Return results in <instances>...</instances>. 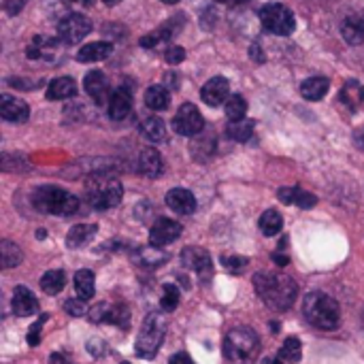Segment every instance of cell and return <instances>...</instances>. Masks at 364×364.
<instances>
[{"mask_svg": "<svg viewBox=\"0 0 364 364\" xmlns=\"http://www.w3.org/2000/svg\"><path fill=\"white\" fill-rule=\"evenodd\" d=\"M254 288H256L258 296L262 299V303L275 311L290 309L296 301V294H299V286L292 277L273 275L267 271H262L254 277Z\"/></svg>", "mask_w": 364, "mask_h": 364, "instance_id": "cell-1", "label": "cell"}, {"mask_svg": "<svg viewBox=\"0 0 364 364\" xmlns=\"http://www.w3.org/2000/svg\"><path fill=\"white\" fill-rule=\"evenodd\" d=\"M303 316L311 326H316L320 331H335L341 324L339 303L324 292H311L305 296Z\"/></svg>", "mask_w": 364, "mask_h": 364, "instance_id": "cell-2", "label": "cell"}, {"mask_svg": "<svg viewBox=\"0 0 364 364\" xmlns=\"http://www.w3.org/2000/svg\"><path fill=\"white\" fill-rule=\"evenodd\" d=\"M124 188L119 179L107 175V173H94L85 181V198L92 209L96 211H107L113 209L122 203Z\"/></svg>", "mask_w": 364, "mask_h": 364, "instance_id": "cell-3", "label": "cell"}, {"mask_svg": "<svg viewBox=\"0 0 364 364\" xmlns=\"http://www.w3.org/2000/svg\"><path fill=\"white\" fill-rule=\"evenodd\" d=\"M32 205L36 211H41L45 215H60V218H68V215L77 213V209H79L77 196H73L70 192H66L58 186L36 188L32 194Z\"/></svg>", "mask_w": 364, "mask_h": 364, "instance_id": "cell-4", "label": "cell"}, {"mask_svg": "<svg viewBox=\"0 0 364 364\" xmlns=\"http://www.w3.org/2000/svg\"><path fill=\"white\" fill-rule=\"evenodd\" d=\"M260 352V341L252 328H232L224 339V356L232 364H252Z\"/></svg>", "mask_w": 364, "mask_h": 364, "instance_id": "cell-5", "label": "cell"}, {"mask_svg": "<svg viewBox=\"0 0 364 364\" xmlns=\"http://www.w3.org/2000/svg\"><path fill=\"white\" fill-rule=\"evenodd\" d=\"M166 335V318L162 314H149L139 331L134 352L141 358H154Z\"/></svg>", "mask_w": 364, "mask_h": 364, "instance_id": "cell-6", "label": "cell"}, {"mask_svg": "<svg viewBox=\"0 0 364 364\" xmlns=\"http://www.w3.org/2000/svg\"><path fill=\"white\" fill-rule=\"evenodd\" d=\"M260 21L264 26V30L273 32V34H279V36H288L294 32L296 28V19H294V13L279 4V2H269L260 9Z\"/></svg>", "mask_w": 364, "mask_h": 364, "instance_id": "cell-7", "label": "cell"}, {"mask_svg": "<svg viewBox=\"0 0 364 364\" xmlns=\"http://www.w3.org/2000/svg\"><path fill=\"white\" fill-rule=\"evenodd\" d=\"M90 32H92V21H90V17H85L81 13H68L58 23V36L64 45H77Z\"/></svg>", "mask_w": 364, "mask_h": 364, "instance_id": "cell-8", "label": "cell"}, {"mask_svg": "<svg viewBox=\"0 0 364 364\" xmlns=\"http://www.w3.org/2000/svg\"><path fill=\"white\" fill-rule=\"evenodd\" d=\"M203 128H205V119H203L200 111L196 109V105H192V102L181 105L173 117V130L181 136H196L203 132Z\"/></svg>", "mask_w": 364, "mask_h": 364, "instance_id": "cell-9", "label": "cell"}, {"mask_svg": "<svg viewBox=\"0 0 364 364\" xmlns=\"http://www.w3.org/2000/svg\"><path fill=\"white\" fill-rule=\"evenodd\" d=\"M87 318L94 324H117V326H128V309L122 305H111V303H98L87 311Z\"/></svg>", "mask_w": 364, "mask_h": 364, "instance_id": "cell-10", "label": "cell"}, {"mask_svg": "<svg viewBox=\"0 0 364 364\" xmlns=\"http://www.w3.org/2000/svg\"><path fill=\"white\" fill-rule=\"evenodd\" d=\"M179 237H181V224L175 220H168V218H160L149 230V243L158 245V247H164V245L177 241Z\"/></svg>", "mask_w": 364, "mask_h": 364, "instance_id": "cell-11", "label": "cell"}, {"mask_svg": "<svg viewBox=\"0 0 364 364\" xmlns=\"http://www.w3.org/2000/svg\"><path fill=\"white\" fill-rule=\"evenodd\" d=\"M181 262H183L186 269L196 271V273L203 277V282L211 277V269H213L211 256H209V252H205L203 247H186V250L181 252Z\"/></svg>", "mask_w": 364, "mask_h": 364, "instance_id": "cell-12", "label": "cell"}, {"mask_svg": "<svg viewBox=\"0 0 364 364\" xmlns=\"http://www.w3.org/2000/svg\"><path fill=\"white\" fill-rule=\"evenodd\" d=\"M83 87H85V94L96 102V105H109V81L105 77L102 70H90L83 79Z\"/></svg>", "mask_w": 364, "mask_h": 364, "instance_id": "cell-13", "label": "cell"}, {"mask_svg": "<svg viewBox=\"0 0 364 364\" xmlns=\"http://www.w3.org/2000/svg\"><path fill=\"white\" fill-rule=\"evenodd\" d=\"M200 98L209 105V107H220L222 102L226 105V100L230 98V83L226 77H213L209 79L203 90H200Z\"/></svg>", "mask_w": 364, "mask_h": 364, "instance_id": "cell-14", "label": "cell"}, {"mask_svg": "<svg viewBox=\"0 0 364 364\" xmlns=\"http://www.w3.org/2000/svg\"><path fill=\"white\" fill-rule=\"evenodd\" d=\"M0 115L4 122H11V124H23L28 117H30V109L23 100H17L9 94H2L0 96Z\"/></svg>", "mask_w": 364, "mask_h": 364, "instance_id": "cell-15", "label": "cell"}, {"mask_svg": "<svg viewBox=\"0 0 364 364\" xmlns=\"http://www.w3.org/2000/svg\"><path fill=\"white\" fill-rule=\"evenodd\" d=\"M58 41L51 38V36H34L32 45L26 49V55L30 60H45V62H53L55 60V53L60 51L58 49Z\"/></svg>", "mask_w": 364, "mask_h": 364, "instance_id": "cell-16", "label": "cell"}, {"mask_svg": "<svg viewBox=\"0 0 364 364\" xmlns=\"http://www.w3.org/2000/svg\"><path fill=\"white\" fill-rule=\"evenodd\" d=\"M107 111H109V117L119 122V119H126L132 111V94L126 90V87H119L111 94L109 98V105H107Z\"/></svg>", "mask_w": 364, "mask_h": 364, "instance_id": "cell-17", "label": "cell"}, {"mask_svg": "<svg viewBox=\"0 0 364 364\" xmlns=\"http://www.w3.org/2000/svg\"><path fill=\"white\" fill-rule=\"evenodd\" d=\"M166 205L171 207V211L179 213V215H190L196 211V198L190 190L183 188H173L166 194Z\"/></svg>", "mask_w": 364, "mask_h": 364, "instance_id": "cell-18", "label": "cell"}, {"mask_svg": "<svg viewBox=\"0 0 364 364\" xmlns=\"http://www.w3.org/2000/svg\"><path fill=\"white\" fill-rule=\"evenodd\" d=\"M13 314L15 316H34L38 311V301L34 299V294L26 288V286H17L13 292V301H11Z\"/></svg>", "mask_w": 364, "mask_h": 364, "instance_id": "cell-19", "label": "cell"}, {"mask_svg": "<svg viewBox=\"0 0 364 364\" xmlns=\"http://www.w3.org/2000/svg\"><path fill=\"white\" fill-rule=\"evenodd\" d=\"M136 166H139V173H141V175H145V177H149V179H156V177H160V173H162V156H160L154 147H145V149L139 154Z\"/></svg>", "mask_w": 364, "mask_h": 364, "instance_id": "cell-20", "label": "cell"}, {"mask_svg": "<svg viewBox=\"0 0 364 364\" xmlns=\"http://www.w3.org/2000/svg\"><path fill=\"white\" fill-rule=\"evenodd\" d=\"M277 198L284 203V205H296L301 209H309L318 203V198L311 194V192H305L301 188H279L277 192Z\"/></svg>", "mask_w": 364, "mask_h": 364, "instance_id": "cell-21", "label": "cell"}, {"mask_svg": "<svg viewBox=\"0 0 364 364\" xmlns=\"http://www.w3.org/2000/svg\"><path fill=\"white\" fill-rule=\"evenodd\" d=\"M341 34L350 45H363L364 43V11L354 13L343 19L341 23Z\"/></svg>", "mask_w": 364, "mask_h": 364, "instance_id": "cell-22", "label": "cell"}, {"mask_svg": "<svg viewBox=\"0 0 364 364\" xmlns=\"http://www.w3.org/2000/svg\"><path fill=\"white\" fill-rule=\"evenodd\" d=\"M364 100V85L360 81H354V79H350V81H346L343 83V87H341V92H339V102L343 105V107H348L350 111H358L360 109V105H363Z\"/></svg>", "mask_w": 364, "mask_h": 364, "instance_id": "cell-23", "label": "cell"}, {"mask_svg": "<svg viewBox=\"0 0 364 364\" xmlns=\"http://www.w3.org/2000/svg\"><path fill=\"white\" fill-rule=\"evenodd\" d=\"M113 51L111 43L98 41V43H87L77 51V60L79 62H102L105 58H109Z\"/></svg>", "mask_w": 364, "mask_h": 364, "instance_id": "cell-24", "label": "cell"}, {"mask_svg": "<svg viewBox=\"0 0 364 364\" xmlns=\"http://www.w3.org/2000/svg\"><path fill=\"white\" fill-rule=\"evenodd\" d=\"M134 260H136V264H141V267L154 269V267L164 264V262L168 260V254H166L162 247H158V245H145V247H139V250H136Z\"/></svg>", "mask_w": 364, "mask_h": 364, "instance_id": "cell-25", "label": "cell"}, {"mask_svg": "<svg viewBox=\"0 0 364 364\" xmlns=\"http://www.w3.org/2000/svg\"><path fill=\"white\" fill-rule=\"evenodd\" d=\"M77 94V83L70 77H58L47 85V98L49 100H66Z\"/></svg>", "mask_w": 364, "mask_h": 364, "instance_id": "cell-26", "label": "cell"}, {"mask_svg": "<svg viewBox=\"0 0 364 364\" xmlns=\"http://www.w3.org/2000/svg\"><path fill=\"white\" fill-rule=\"evenodd\" d=\"M328 87H331V81L326 77H309V79L303 81L301 94H303V98L316 102V100H322L328 94Z\"/></svg>", "mask_w": 364, "mask_h": 364, "instance_id": "cell-27", "label": "cell"}, {"mask_svg": "<svg viewBox=\"0 0 364 364\" xmlns=\"http://www.w3.org/2000/svg\"><path fill=\"white\" fill-rule=\"evenodd\" d=\"M139 130L151 143H162L166 139V126H164V122L160 117H154V115L143 117L141 124H139Z\"/></svg>", "mask_w": 364, "mask_h": 364, "instance_id": "cell-28", "label": "cell"}, {"mask_svg": "<svg viewBox=\"0 0 364 364\" xmlns=\"http://www.w3.org/2000/svg\"><path fill=\"white\" fill-rule=\"evenodd\" d=\"M96 226L94 224H77L68 230L66 235V245L70 250H77V247H83L85 243H90L94 237H96Z\"/></svg>", "mask_w": 364, "mask_h": 364, "instance_id": "cell-29", "label": "cell"}, {"mask_svg": "<svg viewBox=\"0 0 364 364\" xmlns=\"http://www.w3.org/2000/svg\"><path fill=\"white\" fill-rule=\"evenodd\" d=\"M75 290L81 301H90L96 292V279L90 269H81L75 273Z\"/></svg>", "mask_w": 364, "mask_h": 364, "instance_id": "cell-30", "label": "cell"}, {"mask_svg": "<svg viewBox=\"0 0 364 364\" xmlns=\"http://www.w3.org/2000/svg\"><path fill=\"white\" fill-rule=\"evenodd\" d=\"M145 105L151 109V111H166L168 105H171V94L166 87L162 85H151L145 90Z\"/></svg>", "mask_w": 364, "mask_h": 364, "instance_id": "cell-31", "label": "cell"}, {"mask_svg": "<svg viewBox=\"0 0 364 364\" xmlns=\"http://www.w3.org/2000/svg\"><path fill=\"white\" fill-rule=\"evenodd\" d=\"M258 226H260V230H262L264 237H275V235H279L282 228H284V218L279 215V211L269 209V211H264V213L260 215Z\"/></svg>", "mask_w": 364, "mask_h": 364, "instance_id": "cell-32", "label": "cell"}, {"mask_svg": "<svg viewBox=\"0 0 364 364\" xmlns=\"http://www.w3.org/2000/svg\"><path fill=\"white\" fill-rule=\"evenodd\" d=\"M228 139L237 141V143H247L254 136V122L252 119H239V122H230L226 128Z\"/></svg>", "mask_w": 364, "mask_h": 364, "instance_id": "cell-33", "label": "cell"}, {"mask_svg": "<svg viewBox=\"0 0 364 364\" xmlns=\"http://www.w3.org/2000/svg\"><path fill=\"white\" fill-rule=\"evenodd\" d=\"M0 258H2V269L9 271V269L21 264L23 254H21V250L13 241H2L0 243Z\"/></svg>", "mask_w": 364, "mask_h": 364, "instance_id": "cell-34", "label": "cell"}, {"mask_svg": "<svg viewBox=\"0 0 364 364\" xmlns=\"http://www.w3.org/2000/svg\"><path fill=\"white\" fill-rule=\"evenodd\" d=\"M64 286H66V277H64L62 271H47V273L43 275V279H41L43 292H45V294H51V296H53V294H60Z\"/></svg>", "mask_w": 364, "mask_h": 364, "instance_id": "cell-35", "label": "cell"}, {"mask_svg": "<svg viewBox=\"0 0 364 364\" xmlns=\"http://www.w3.org/2000/svg\"><path fill=\"white\" fill-rule=\"evenodd\" d=\"M224 109H226V115H228V119H230V122H239V119H245L247 102H245V98H243V96L235 94V96H230V98L226 100Z\"/></svg>", "mask_w": 364, "mask_h": 364, "instance_id": "cell-36", "label": "cell"}, {"mask_svg": "<svg viewBox=\"0 0 364 364\" xmlns=\"http://www.w3.org/2000/svg\"><path fill=\"white\" fill-rule=\"evenodd\" d=\"M279 358L288 364L301 363V358H303V346H301V341L296 337L286 339V343H284V348L279 352Z\"/></svg>", "mask_w": 364, "mask_h": 364, "instance_id": "cell-37", "label": "cell"}, {"mask_svg": "<svg viewBox=\"0 0 364 364\" xmlns=\"http://www.w3.org/2000/svg\"><path fill=\"white\" fill-rule=\"evenodd\" d=\"M177 305H179V290H177V286L166 284V286L162 288L160 309H162V311H166V314H171V311H175V309H177Z\"/></svg>", "mask_w": 364, "mask_h": 364, "instance_id": "cell-38", "label": "cell"}, {"mask_svg": "<svg viewBox=\"0 0 364 364\" xmlns=\"http://www.w3.org/2000/svg\"><path fill=\"white\" fill-rule=\"evenodd\" d=\"M47 322V316H41L32 326H30V333H28V343L34 348V346H38L41 343V328H43V324Z\"/></svg>", "mask_w": 364, "mask_h": 364, "instance_id": "cell-39", "label": "cell"}, {"mask_svg": "<svg viewBox=\"0 0 364 364\" xmlns=\"http://www.w3.org/2000/svg\"><path fill=\"white\" fill-rule=\"evenodd\" d=\"M164 60H166L168 64H181V62L186 60V49H183V47H179V45H173V47H168V49H166Z\"/></svg>", "mask_w": 364, "mask_h": 364, "instance_id": "cell-40", "label": "cell"}, {"mask_svg": "<svg viewBox=\"0 0 364 364\" xmlns=\"http://www.w3.org/2000/svg\"><path fill=\"white\" fill-rule=\"evenodd\" d=\"M64 311L70 314L73 318H81V316L85 314V305H83L81 299H68V301L64 303Z\"/></svg>", "mask_w": 364, "mask_h": 364, "instance_id": "cell-41", "label": "cell"}, {"mask_svg": "<svg viewBox=\"0 0 364 364\" xmlns=\"http://www.w3.org/2000/svg\"><path fill=\"white\" fill-rule=\"evenodd\" d=\"M222 262H224V267L230 269V271H243V269L247 267V258H243V256H228V258H224Z\"/></svg>", "mask_w": 364, "mask_h": 364, "instance_id": "cell-42", "label": "cell"}, {"mask_svg": "<svg viewBox=\"0 0 364 364\" xmlns=\"http://www.w3.org/2000/svg\"><path fill=\"white\" fill-rule=\"evenodd\" d=\"M28 4V0H4V13L6 15H17V13H21V9Z\"/></svg>", "mask_w": 364, "mask_h": 364, "instance_id": "cell-43", "label": "cell"}, {"mask_svg": "<svg viewBox=\"0 0 364 364\" xmlns=\"http://www.w3.org/2000/svg\"><path fill=\"white\" fill-rule=\"evenodd\" d=\"M107 346H105V341H100V339H92L90 343H87V350H90V354L92 356H102L107 350H105Z\"/></svg>", "mask_w": 364, "mask_h": 364, "instance_id": "cell-44", "label": "cell"}, {"mask_svg": "<svg viewBox=\"0 0 364 364\" xmlns=\"http://www.w3.org/2000/svg\"><path fill=\"white\" fill-rule=\"evenodd\" d=\"M160 41H162V38L158 36V32H151V34H147V36H143V38H141V45H143V47H149V49H154V47H156Z\"/></svg>", "mask_w": 364, "mask_h": 364, "instance_id": "cell-45", "label": "cell"}, {"mask_svg": "<svg viewBox=\"0 0 364 364\" xmlns=\"http://www.w3.org/2000/svg\"><path fill=\"white\" fill-rule=\"evenodd\" d=\"M250 58L254 60V62H258V64H262L267 58H264V53H262V47L260 45H252L250 47Z\"/></svg>", "mask_w": 364, "mask_h": 364, "instance_id": "cell-46", "label": "cell"}, {"mask_svg": "<svg viewBox=\"0 0 364 364\" xmlns=\"http://www.w3.org/2000/svg\"><path fill=\"white\" fill-rule=\"evenodd\" d=\"M171 364H194V360H192L188 354L179 352V354H175V356L171 358Z\"/></svg>", "mask_w": 364, "mask_h": 364, "instance_id": "cell-47", "label": "cell"}, {"mask_svg": "<svg viewBox=\"0 0 364 364\" xmlns=\"http://www.w3.org/2000/svg\"><path fill=\"white\" fill-rule=\"evenodd\" d=\"M273 260H275L279 267H286V264L290 262V258H288V256H284V254H279V252H275V254H273Z\"/></svg>", "mask_w": 364, "mask_h": 364, "instance_id": "cell-48", "label": "cell"}, {"mask_svg": "<svg viewBox=\"0 0 364 364\" xmlns=\"http://www.w3.org/2000/svg\"><path fill=\"white\" fill-rule=\"evenodd\" d=\"M354 141H356V145H358L360 149H364V128L356 130V134H354Z\"/></svg>", "mask_w": 364, "mask_h": 364, "instance_id": "cell-49", "label": "cell"}, {"mask_svg": "<svg viewBox=\"0 0 364 364\" xmlns=\"http://www.w3.org/2000/svg\"><path fill=\"white\" fill-rule=\"evenodd\" d=\"M49 364H64V358H62L60 354H53V356L49 358Z\"/></svg>", "mask_w": 364, "mask_h": 364, "instance_id": "cell-50", "label": "cell"}, {"mask_svg": "<svg viewBox=\"0 0 364 364\" xmlns=\"http://www.w3.org/2000/svg\"><path fill=\"white\" fill-rule=\"evenodd\" d=\"M105 4H109V6H113V4H117V2H122V0H102Z\"/></svg>", "mask_w": 364, "mask_h": 364, "instance_id": "cell-51", "label": "cell"}, {"mask_svg": "<svg viewBox=\"0 0 364 364\" xmlns=\"http://www.w3.org/2000/svg\"><path fill=\"white\" fill-rule=\"evenodd\" d=\"M162 2H164V4H177L179 0H162Z\"/></svg>", "mask_w": 364, "mask_h": 364, "instance_id": "cell-52", "label": "cell"}, {"mask_svg": "<svg viewBox=\"0 0 364 364\" xmlns=\"http://www.w3.org/2000/svg\"><path fill=\"white\" fill-rule=\"evenodd\" d=\"M64 2H77V0H64Z\"/></svg>", "mask_w": 364, "mask_h": 364, "instance_id": "cell-53", "label": "cell"}, {"mask_svg": "<svg viewBox=\"0 0 364 364\" xmlns=\"http://www.w3.org/2000/svg\"><path fill=\"white\" fill-rule=\"evenodd\" d=\"M122 364H128V363H122Z\"/></svg>", "mask_w": 364, "mask_h": 364, "instance_id": "cell-54", "label": "cell"}]
</instances>
